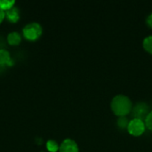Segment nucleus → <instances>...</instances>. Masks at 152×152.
Masks as SVG:
<instances>
[{
    "mask_svg": "<svg viewBox=\"0 0 152 152\" xmlns=\"http://www.w3.org/2000/svg\"><path fill=\"white\" fill-rule=\"evenodd\" d=\"M110 108L113 113L119 117H126L133 109L131 99L124 94H118L114 96L110 102Z\"/></svg>",
    "mask_w": 152,
    "mask_h": 152,
    "instance_id": "f257e3e1",
    "label": "nucleus"
},
{
    "mask_svg": "<svg viewBox=\"0 0 152 152\" xmlns=\"http://www.w3.org/2000/svg\"><path fill=\"white\" fill-rule=\"evenodd\" d=\"M42 32H43L42 27L37 22H31V23L27 24L23 28V30H22V33L25 38L30 41L37 40L42 35Z\"/></svg>",
    "mask_w": 152,
    "mask_h": 152,
    "instance_id": "f03ea898",
    "label": "nucleus"
},
{
    "mask_svg": "<svg viewBox=\"0 0 152 152\" xmlns=\"http://www.w3.org/2000/svg\"><path fill=\"white\" fill-rule=\"evenodd\" d=\"M131 112H132L134 118H137V119L145 121L146 118L148 117L149 113L151 112V110H150V106L146 102H140L136 103L134 106H133Z\"/></svg>",
    "mask_w": 152,
    "mask_h": 152,
    "instance_id": "7ed1b4c3",
    "label": "nucleus"
},
{
    "mask_svg": "<svg viewBox=\"0 0 152 152\" xmlns=\"http://www.w3.org/2000/svg\"><path fill=\"white\" fill-rule=\"evenodd\" d=\"M145 122L137 118L131 119L127 127L128 133L133 136H141L145 132Z\"/></svg>",
    "mask_w": 152,
    "mask_h": 152,
    "instance_id": "20e7f679",
    "label": "nucleus"
},
{
    "mask_svg": "<svg viewBox=\"0 0 152 152\" xmlns=\"http://www.w3.org/2000/svg\"><path fill=\"white\" fill-rule=\"evenodd\" d=\"M59 152H79V148L74 140L65 139L60 145Z\"/></svg>",
    "mask_w": 152,
    "mask_h": 152,
    "instance_id": "39448f33",
    "label": "nucleus"
},
{
    "mask_svg": "<svg viewBox=\"0 0 152 152\" xmlns=\"http://www.w3.org/2000/svg\"><path fill=\"white\" fill-rule=\"evenodd\" d=\"M13 61L11 58L10 53L5 49H0V67L12 66Z\"/></svg>",
    "mask_w": 152,
    "mask_h": 152,
    "instance_id": "423d86ee",
    "label": "nucleus"
},
{
    "mask_svg": "<svg viewBox=\"0 0 152 152\" xmlns=\"http://www.w3.org/2000/svg\"><path fill=\"white\" fill-rule=\"evenodd\" d=\"M4 12H5L6 18L11 22H17L18 20L20 19V11L15 6H12L11 9L5 11Z\"/></svg>",
    "mask_w": 152,
    "mask_h": 152,
    "instance_id": "0eeeda50",
    "label": "nucleus"
},
{
    "mask_svg": "<svg viewBox=\"0 0 152 152\" xmlns=\"http://www.w3.org/2000/svg\"><path fill=\"white\" fill-rule=\"evenodd\" d=\"M21 41V36L20 33L13 31L7 36V42L11 45H18Z\"/></svg>",
    "mask_w": 152,
    "mask_h": 152,
    "instance_id": "6e6552de",
    "label": "nucleus"
},
{
    "mask_svg": "<svg viewBox=\"0 0 152 152\" xmlns=\"http://www.w3.org/2000/svg\"><path fill=\"white\" fill-rule=\"evenodd\" d=\"M142 46L143 49L148 52L149 53L152 54V35L146 37L142 41Z\"/></svg>",
    "mask_w": 152,
    "mask_h": 152,
    "instance_id": "1a4fd4ad",
    "label": "nucleus"
},
{
    "mask_svg": "<svg viewBox=\"0 0 152 152\" xmlns=\"http://www.w3.org/2000/svg\"><path fill=\"white\" fill-rule=\"evenodd\" d=\"M46 149L50 152H57L59 151L60 145L57 143L56 141H54V140H49L46 142Z\"/></svg>",
    "mask_w": 152,
    "mask_h": 152,
    "instance_id": "9d476101",
    "label": "nucleus"
},
{
    "mask_svg": "<svg viewBox=\"0 0 152 152\" xmlns=\"http://www.w3.org/2000/svg\"><path fill=\"white\" fill-rule=\"evenodd\" d=\"M15 2L13 0H0V8L3 11H7L14 6Z\"/></svg>",
    "mask_w": 152,
    "mask_h": 152,
    "instance_id": "9b49d317",
    "label": "nucleus"
},
{
    "mask_svg": "<svg viewBox=\"0 0 152 152\" xmlns=\"http://www.w3.org/2000/svg\"><path fill=\"white\" fill-rule=\"evenodd\" d=\"M129 122H130V120H128V118L126 117H119L118 119L117 125L120 129H126L127 130Z\"/></svg>",
    "mask_w": 152,
    "mask_h": 152,
    "instance_id": "f8f14e48",
    "label": "nucleus"
},
{
    "mask_svg": "<svg viewBox=\"0 0 152 152\" xmlns=\"http://www.w3.org/2000/svg\"><path fill=\"white\" fill-rule=\"evenodd\" d=\"M144 122H145L146 128H148L149 130L152 131V110H151V112L149 113V115L146 118V119H145Z\"/></svg>",
    "mask_w": 152,
    "mask_h": 152,
    "instance_id": "ddd939ff",
    "label": "nucleus"
},
{
    "mask_svg": "<svg viewBox=\"0 0 152 152\" xmlns=\"http://www.w3.org/2000/svg\"><path fill=\"white\" fill-rule=\"evenodd\" d=\"M146 24L148 27H150L151 28H152V12L150 13L148 15V17L146 18Z\"/></svg>",
    "mask_w": 152,
    "mask_h": 152,
    "instance_id": "4468645a",
    "label": "nucleus"
},
{
    "mask_svg": "<svg viewBox=\"0 0 152 152\" xmlns=\"http://www.w3.org/2000/svg\"><path fill=\"white\" fill-rule=\"evenodd\" d=\"M4 17H5V12H4V11H3V10L0 8V24H1L2 21L4 20Z\"/></svg>",
    "mask_w": 152,
    "mask_h": 152,
    "instance_id": "2eb2a0df",
    "label": "nucleus"
}]
</instances>
